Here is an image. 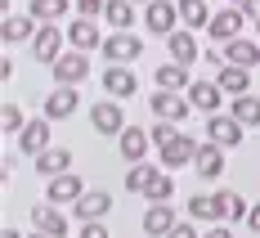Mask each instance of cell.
I'll list each match as a JSON object with an SVG mask.
<instances>
[{
    "label": "cell",
    "mask_w": 260,
    "mask_h": 238,
    "mask_svg": "<svg viewBox=\"0 0 260 238\" xmlns=\"http://www.w3.org/2000/svg\"><path fill=\"white\" fill-rule=\"evenodd\" d=\"M175 5H180V27H207L211 23L207 0H175Z\"/></svg>",
    "instance_id": "obj_30"
},
{
    "label": "cell",
    "mask_w": 260,
    "mask_h": 238,
    "mask_svg": "<svg viewBox=\"0 0 260 238\" xmlns=\"http://www.w3.org/2000/svg\"><path fill=\"white\" fill-rule=\"evenodd\" d=\"M135 5H153V0H135Z\"/></svg>",
    "instance_id": "obj_43"
},
{
    "label": "cell",
    "mask_w": 260,
    "mask_h": 238,
    "mask_svg": "<svg viewBox=\"0 0 260 238\" xmlns=\"http://www.w3.org/2000/svg\"><path fill=\"white\" fill-rule=\"evenodd\" d=\"M242 135H247V126L238 122L234 112H211V117H207V139H211V144L234 148V144H242Z\"/></svg>",
    "instance_id": "obj_4"
},
{
    "label": "cell",
    "mask_w": 260,
    "mask_h": 238,
    "mask_svg": "<svg viewBox=\"0 0 260 238\" xmlns=\"http://www.w3.org/2000/svg\"><path fill=\"white\" fill-rule=\"evenodd\" d=\"M242 27H247V14H242L238 5H229V9H220V14H211L207 32H211V41H220V45H229L234 36H242Z\"/></svg>",
    "instance_id": "obj_8"
},
{
    "label": "cell",
    "mask_w": 260,
    "mask_h": 238,
    "mask_svg": "<svg viewBox=\"0 0 260 238\" xmlns=\"http://www.w3.org/2000/svg\"><path fill=\"white\" fill-rule=\"evenodd\" d=\"M36 18H31V14H9V18H5V27H0V36H5V41H9V45H18V41H31V36H36Z\"/></svg>",
    "instance_id": "obj_24"
},
{
    "label": "cell",
    "mask_w": 260,
    "mask_h": 238,
    "mask_svg": "<svg viewBox=\"0 0 260 238\" xmlns=\"http://www.w3.org/2000/svg\"><path fill=\"white\" fill-rule=\"evenodd\" d=\"M157 85H161V90H188V85H193V77H188V63H175V58H171V63H161V68H157Z\"/></svg>",
    "instance_id": "obj_25"
},
{
    "label": "cell",
    "mask_w": 260,
    "mask_h": 238,
    "mask_svg": "<svg viewBox=\"0 0 260 238\" xmlns=\"http://www.w3.org/2000/svg\"><path fill=\"white\" fill-rule=\"evenodd\" d=\"M50 72H54V85H81L90 77V58H85V50H63L50 63Z\"/></svg>",
    "instance_id": "obj_1"
},
{
    "label": "cell",
    "mask_w": 260,
    "mask_h": 238,
    "mask_svg": "<svg viewBox=\"0 0 260 238\" xmlns=\"http://www.w3.org/2000/svg\"><path fill=\"white\" fill-rule=\"evenodd\" d=\"M229 112H234L242 126H260V99L256 95H234L229 99Z\"/></svg>",
    "instance_id": "obj_29"
},
{
    "label": "cell",
    "mask_w": 260,
    "mask_h": 238,
    "mask_svg": "<svg viewBox=\"0 0 260 238\" xmlns=\"http://www.w3.org/2000/svg\"><path fill=\"white\" fill-rule=\"evenodd\" d=\"M144 27H148L153 36H171V32L180 27V5H171V0L144 5Z\"/></svg>",
    "instance_id": "obj_7"
},
{
    "label": "cell",
    "mask_w": 260,
    "mask_h": 238,
    "mask_svg": "<svg viewBox=\"0 0 260 238\" xmlns=\"http://www.w3.org/2000/svg\"><path fill=\"white\" fill-rule=\"evenodd\" d=\"M18 148H23L27 158H36V153H45L50 148V117L41 112V117H31L23 131H18Z\"/></svg>",
    "instance_id": "obj_15"
},
{
    "label": "cell",
    "mask_w": 260,
    "mask_h": 238,
    "mask_svg": "<svg viewBox=\"0 0 260 238\" xmlns=\"http://www.w3.org/2000/svg\"><path fill=\"white\" fill-rule=\"evenodd\" d=\"M139 198H148V202H171V198H175V175H171L166 166H157V175L148 180V189H144Z\"/></svg>",
    "instance_id": "obj_28"
},
{
    "label": "cell",
    "mask_w": 260,
    "mask_h": 238,
    "mask_svg": "<svg viewBox=\"0 0 260 238\" xmlns=\"http://www.w3.org/2000/svg\"><path fill=\"white\" fill-rule=\"evenodd\" d=\"M215 81L224 95H251V68H242V63H224L215 72Z\"/></svg>",
    "instance_id": "obj_23"
},
{
    "label": "cell",
    "mask_w": 260,
    "mask_h": 238,
    "mask_svg": "<svg viewBox=\"0 0 260 238\" xmlns=\"http://www.w3.org/2000/svg\"><path fill=\"white\" fill-rule=\"evenodd\" d=\"M72 5H77V14H81V18H99L108 0H72Z\"/></svg>",
    "instance_id": "obj_36"
},
{
    "label": "cell",
    "mask_w": 260,
    "mask_h": 238,
    "mask_svg": "<svg viewBox=\"0 0 260 238\" xmlns=\"http://www.w3.org/2000/svg\"><path fill=\"white\" fill-rule=\"evenodd\" d=\"M117 148H121V158L135 166V162H148V148H153V135L144 131V126H126V131L117 135Z\"/></svg>",
    "instance_id": "obj_12"
},
{
    "label": "cell",
    "mask_w": 260,
    "mask_h": 238,
    "mask_svg": "<svg viewBox=\"0 0 260 238\" xmlns=\"http://www.w3.org/2000/svg\"><path fill=\"white\" fill-rule=\"evenodd\" d=\"M77 108H81L77 85H54L50 95H45V117H50V122H63V117H72Z\"/></svg>",
    "instance_id": "obj_18"
},
{
    "label": "cell",
    "mask_w": 260,
    "mask_h": 238,
    "mask_svg": "<svg viewBox=\"0 0 260 238\" xmlns=\"http://www.w3.org/2000/svg\"><path fill=\"white\" fill-rule=\"evenodd\" d=\"M31 238H50V234H41V229H36V234H31Z\"/></svg>",
    "instance_id": "obj_42"
},
{
    "label": "cell",
    "mask_w": 260,
    "mask_h": 238,
    "mask_svg": "<svg viewBox=\"0 0 260 238\" xmlns=\"http://www.w3.org/2000/svg\"><path fill=\"white\" fill-rule=\"evenodd\" d=\"M63 27H54V23H41L36 27V36H31V58L36 63H54L58 54H63Z\"/></svg>",
    "instance_id": "obj_9"
},
{
    "label": "cell",
    "mask_w": 260,
    "mask_h": 238,
    "mask_svg": "<svg viewBox=\"0 0 260 238\" xmlns=\"http://www.w3.org/2000/svg\"><path fill=\"white\" fill-rule=\"evenodd\" d=\"M27 14H31L36 23H58V18L68 14V0H31Z\"/></svg>",
    "instance_id": "obj_31"
},
{
    "label": "cell",
    "mask_w": 260,
    "mask_h": 238,
    "mask_svg": "<svg viewBox=\"0 0 260 238\" xmlns=\"http://www.w3.org/2000/svg\"><path fill=\"white\" fill-rule=\"evenodd\" d=\"M202 238H234V234H229V225L220 220V225H211V229H207V234H202Z\"/></svg>",
    "instance_id": "obj_39"
},
{
    "label": "cell",
    "mask_w": 260,
    "mask_h": 238,
    "mask_svg": "<svg viewBox=\"0 0 260 238\" xmlns=\"http://www.w3.org/2000/svg\"><path fill=\"white\" fill-rule=\"evenodd\" d=\"M104 95H112V99H135L139 95V77L130 72V63H108L104 68Z\"/></svg>",
    "instance_id": "obj_6"
},
{
    "label": "cell",
    "mask_w": 260,
    "mask_h": 238,
    "mask_svg": "<svg viewBox=\"0 0 260 238\" xmlns=\"http://www.w3.org/2000/svg\"><path fill=\"white\" fill-rule=\"evenodd\" d=\"M81 193H85V180H81L77 171H63V175H54L50 185H45V198L58 202V207H72Z\"/></svg>",
    "instance_id": "obj_13"
},
{
    "label": "cell",
    "mask_w": 260,
    "mask_h": 238,
    "mask_svg": "<svg viewBox=\"0 0 260 238\" xmlns=\"http://www.w3.org/2000/svg\"><path fill=\"white\" fill-rule=\"evenodd\" d=\"M234 5L247 14V23H260V0H234Z\"/></svg>",
    "instance_id": "obj_38"
},
{
    "label": "cell",
    "mask_w": 260,
    "mask_h": 238,
    "mask_svg": "<svg viewBox=\"0 0 260 238\" xmlns=\"http://www.w3.org/2000/svg\"><path fill=\"white\" fill-rule=\"evenodd\" d=\"M175 131H180V122H166V117H157L153 126H148V135H153V144L161 148L166 139H175Z\"/></svg>",
    "instance_id": "obj_34"
},
{
    "label": "cell",
    "mask_w": 260,
    "mask_h": 238,
    "mask_svg": "<svg viewBox=\"0 0 260 238\" xmlns=\"http://www.w3.org/2000/svg\"><path fill=\"white\" fill-rule=\"evenodd\" d=\"M31 229H41V234L50 238H68V216L58 212V202H41V207H31Z\"/></svg>",
    "instance_id": "obj_14"
},
{
    "label": "cell",
    "mask_w": 260,
    "mask_h": 238,
    "mask_svg": "<svg viewBox=\"0 0 260 238\" xmlns=\"http://www.w3.org/2000/svg\"><path fill=\"white\" fill-rule=\"evenodd\" d=\"M193 175H198V180H220V175H224V148L211 144V139H202V148H198V158H193Z\"/></svg>",
    "instance_id": "obj_17"
},
{
    "label": "cell",
    "mask_w": 260,
    "mask_h": 238,
    "mask_svg": "<svg viewBox=\"0 0 260 238\" xmlns=\"http://www.w3.org/2000/svg\"><path fill=\"white\" fill-rule=\"evenodd\" d=\"M31 166H36V175H45V180H54V175H63V171H72V148H45V153H36L31 158Z\"/></svg>",
    "instance_id": "obj_20"
},
{
    "label": "cell",
    "mask_w": 260,
    "mask_h": 238,
    "mask_svg": "<svg viewBox=\"0 0 260 238\" xmlns=\"http://www.w3.org/2000/svg\"><path fill=\"white\" fill-rule=\"evenodd\" d=\"M153 175H157V166H148V162H135V166L126 171V189H130V193H144Z\"/></svg>",
    "instance_id": "obj_32"
},
{
    "label": "cell",
    "mask_w": 260,
    "mask_h": 238,
    "mask_svg": "<svg viewBox=\"0 0 260 238\" xmlns=\"http://www.w3.org/2000/svg\"><path fill=\"white\" fill-rule=\"evenodd\" d=\"M148 108H153L157 117H166V122H184V117L193 112L188 95H180V90H161V85H157V95L148 99Z\"/></svg>",
    "instance_id": "obj_11"
},
{
    "label": "cell",
    "mask_w": 260,
    "mask_h": 238,
    "mask_svg": "<svg viewBox=\"0 0 260 238\" xmlns=\"http://www.w3.org/2000/svg\"><path fill=\"white\" fill-rule=\"evenodd\" d=\"M166 238H202V234L193 229V216H188V220H175V229H171Z\"/></svg>",
    "instance_id": "obj_37"
},
{
    "label": "cell",
    "mask_w": 260,
    "mask_h": 238,
    "mask_svg": "<svg viewBox=\"0 0 260 238\" xmlns=\"http://www.w3.org/2000/svg\"><path fill=\"white\" fill-rule=\"evenodd\" d=\"M256 27H260V23H256Z\"/></svg>",
    "instance_id": "obj_44"
},
{
    "label": "cell",
    "mask_w": 260,
    "mask_h": 238,
    "mask_svg": "<svg viewBox=\"0 0 260 238\" xmlns=\"http://www.w3.org/2000/svg\"><path fill=\"white\" fill-rule=\"evenodd\" d=\"M90 126H94L99 135H121L126 131L121 99H112V95H108V99H94V104H90Z\"/></svg>",
    "instance_id": "obj_2"
},
{
    "label": "cell",
    "mask_w": 260,
    "mask_h": 238,
    "mask_svg": "<svg viewBox=\"0 0 260 238\" xmlns=\"http://www.w3.org/2000/svg\"><path fill=\"white\" fill-rule=\"evenodd\" d=\"M77 238H112V234H108L104 220H85V225L77 229Z\"/></svg>",
    "instance_id": "obj_35"
},
{
    "label": "cell",
    "mask_w": 260,
    "mask_h": 238,
    "mask_svg": "<svg viewBox=\"0 0 260 238\" xmlns=\"http://www.w3.org/2000/svg\"><path fill=\"white\" fill-rule=\"evenodd\" d=\"M104 58L108 63H135L139 54H144V41L135 36V32H112V36H104Z\"/></svg>",
    "instance_id": "obj_5"
},
{
    "label": "cell",
    "mask_w": 260,
    "mask_h": 238,
    "mask_svg": "<svg viewBox=\"0 0 260 238\" xmlns=\"http://www.w3.org/2000/svg\"><path fill=\"white\" fill-rule=\"evenodd\" d=\"M175 229V207L171 202H148V212H144V234L148 238H166Z\"/></svg>",
    "instance_id": "obj_21"
},
{
    "label": "cell",
    "mask_w": 260,
    "mask_h": 238,
    "mask_svg": "<svg viewBox=\"0 0 260 238\" xmlns=\"http://www.w3.org/2000/svg\"><path fill=\"white\" fill-rule=\"evenodd\" d=\"M224 63H242V68H251V63H260V45L251 41V36H234V41L224 45Z\"/></svg>",
    "instance_id": "obj_26"
},
{
    "label": "cell",
    "mask_w": 260,
    "mask_h": 238,
    "mask_svg": "<svg viewBox=\"0 0 260 238\" xmlns=\"http://www.w3.org/2000/svg\"><path fill=\"white\" fill-rule=\"evenodd\" d=\"M0 238H23V234H18V229H5V234H0Z\"/></svg>",
    "instance_id": "obj_41"
},
{
    "label": "cell",
    "mask_w": 260,
    "mask_h": 238,
    "mask_svg": "<svg viewBox=\"0 0 260 238\" xmlns=\"http://www.w3.org/2000/svg\"><path fill=\"white\" fill-rule=\"evenodd\" d=\"M0 126H5V135H18L27 126V117H23V108L14 104V99H5V108H0Z\"/></svg>",
    "instance_id": "obj_33"
},
{
    "label": "cell",
    "mask_w": 260,
    "mask_h": 238,
    "mask_svg": "<svg viewBox=\"0 0 260 238\" xmlns=\"http://www.w3.org/2000/svg\"><path fill=\"white\" fill-rule=\"evenodd\" d=\"M104 23L117 27V32H130V27H135V0H108L104 5Z\"/></svg>",
    "instance_id": "obj_27"
},
{
    "label": "cell",
    "mask_w": 260,
    "mask_h": 238,
    "mask_svg": "<svg viewBox=\"0 0 260 238\" xmlns=\"http://www.w3.org/2000/svg\"><path fill=\"white\" fill-rule=\"evenodd\" d=\"M68 45H72V50H99V45H104V32H99V23H94V18H72V23H68Z\"/></svg>",
    "instance_id": "obj_16"
},
{
    "label": "cell",
    "mask_w": 260,
    "mask_h": 238,
    "mask_svg": "<svg viewBox=\"0 0 260 238\" xmlns=\"http://www.w3.org/2000/svg\"><path fill=\"white\" fill-rule=\"evenodd\" d=\"M184 95H188V104L198 108V112H207V117H211V112H220V104H224V90H220V81H193Z\"/></svg>",
    "instance_id": "obj_19"
},
{
    "label": "cell",
    "mask_w": 260,
    "mask_h": 238,
    "mask_svg": "<svg viewBox=\"0 0 260 238\" xmlns=\"http://www.w3.org/2000/svg\"><path fill=\"white\" fill-rule=\"evenodd\" d=\"M247 229H251V234H260V202L247 212Z\"/></svg>",
    "instance_id": "obj_40"
},
{
    "label": "cell",
    "mask_w": 260,
    "mask_h": 238,
    "mask_svg": "<svg viewBox=\"0 0 260 238\" xmlns=\"http://www.w3.org/2000/svg\"><path fill=\"white\" fill-rule=\"evenodd\" d=\"M198 148H202V139H193V135L175 131V139H166V144H161V166H166V171H180V166H193Z\"/></svg>",
    "instance_id": "obj_3"
},
{
    "label": "cell",
    "mask_w": 260,
    "mask_h": 238,
    "mask_svg": "<svg viewBox=\"0 0 260 238\" xmlns=\"http://www.w3.org/2000/svg\"><path fill=\"white\" fill-rule=\"evenodd\" d=\"M166 50H171V58L175 63H198V41H193V27H175L171 36H166Z\"/></svg>",
    "instance_id": "obj_22"
},
{
    "label": "cell",
    "mask_w": 260,
    "mask_h": 238,
    "mask_svg": "<svg viewBox=\"0 0 260 238\" xmlns=\"http://www.w3.org/2000/svg\"><path fill=\"white\" fill-rule=\"evenodd\" d=\"M108 212H112V193L108 189H85L77 202H72V216H77L81 225L85 220H108Z\"/></svg>",
    "instance_id": "obj_10"
}]
</instances>
